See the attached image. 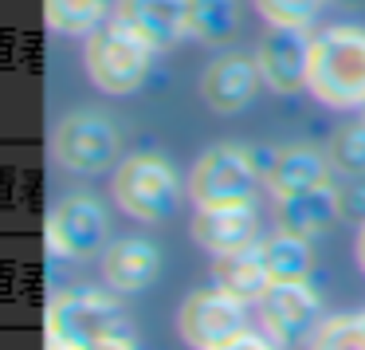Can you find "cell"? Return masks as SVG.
I'll list each match as a JSON object with an SVG mask.
<instances>
[{
	"label": "cell",
	"mask_w": 365,
	"mask_h": 350,
	"mask_svg": "<svg viewBox=\"0 0 365 350\" xmlns=\"http://www.w3.org/2000/svg\"><path fill=\"white\" fill-rule=\"evenodd\" d=\"M307 91L334 111H361L365 103V32L354 24H330L310 44Z\"/></svg>",
	"instance_id": "obj_1"
},
{
	"label": "cell",
	"mask_w": 365,
	"mask_h": 350,
	"mask_svg": "<svg viewBox=\"0 0 365 350\" xmlns=\"http://www.w3.org/2000/svg\"><path fill=\"white\" fill-rule=\"evenodd\" d=\"M153 48L126 28L118 16H106L91 36H83V71L103 95H130L142 87V79L150 75Z\"/></svg>",
	"instance_id": "obj_2"
},
{
	"label": "cell",
	"mask_w": 365,
	"mask_h": 350,
	"mask_svg": "<svg viewBox=\"0 0 365 350\" xmlns=\"http://www.w3.org/2000/svg\"><path fill=\"white\" fill-rule=\"evenodd\" d=\"M122 326H130V319L122 315V307L110 295L91 291V287H71V291H59L48 299V311H43V346L87 350L106 331H122Z\"/></svg>",
	"instance_id": "obj_3"
},
{
	"label": "cell",
	"mask_w": 365,
	"mask_h": 350,
	"mask_svg": "<svg viewBox=\"0 0 365 350\" xmlns=\"http://www.w3.org/2000/svg\"><path fill=\"white\" fill-rule=\"evenodd\" d=\"M110 193H114V205L134 221H165L177 209L181 181H177L173 166L158 154H130L114 169Z\"/></svg>",
	"instance_id": "obj_4"
},
{
	"label": "cell",
	"mask_w": 365,
	"mask_h": 350,
	"mask_svg": "<svg viewBox=\"0 0 365 350\" xmlns=\"http://www.w3.org/2000/svg\"><path fill=\"white\" fill-rule=\"evenodd\" d=\"M259 169H255L252 150L244 146H208L197 158L189 174V197L197 209L205 205H252L255 189H259Z\"/></svg>",
	"instance_id": "obj_5"
},
{
	"label": "cell",
	"mask_w": 365,
	"mask_h": 350,
	"mask_svg": "<svg viewBox=\"0 0 365 350\" xmlns=\"http://www.w3.org/2000/svg\"><path fill=\"white\" fill-rule=\"evenodd\" d=\"M51 154L63 169L79 177L103 174L118 154V134L114 126L95 111H75L67 119H59V126L51 130Z\"/></svg>",
	"instance_id": "obj_6"
},
{
	"label": "cell",
	"mask_w": 365,
	"mask_h": 350,
	"mask_svg": "<svg viewBox=\"0 0 365 350\" xmlns=\"http://www.w3.org/2000/svg\"><path fill=\"white\" fill-rule=\"evenodd\" d=\"M247 303L228 295L224 287H205V291H192L181 303V315H177V331L189 342L192 350H212L220 342L236 339L240 331H247Z\"/></svg>",
	"instance_id": "obj_7"
},
{
	"label": "cell",
	"mask_w": 365,
	"mask_h": 350,
	"mask_svg": "<svg viewBox=\"0 0 365 350\" xmlns=\"http://www.w3.org/2000/svg\"><path fill=\"white\" fill-rule=\"evenodd\" d=\"M310 44L314 36L299 24H271L255 44V67L267 91L275 95H291V91L307 87V71H310Z\"/></svg>",
	"instance_id": "obj_8"
},
{
	"label": "cell",
	"mask_w": 365,
	"mask_h": 350,
	"mask_svg": "<svg viewBox=\"0 0 365 350\" xmlns=\"http://www.w3.org/2000/svg\"><path fill=\"white\" fill-rule=\"evenodd\" d=\"M259 323L279 346H299V342H310V334L318 331V291L307 284V279H294V284H271L267 291L259 295Z\"/></svg>",
	"instance_id": "obj_9"
},
{
	"label": "cell",
	"mask_w": 365,
	"mask_h": 350,
	"mask_svg": "<svg viewBox=\"0 0 365 350\" xmlns=\"http://www.w3.org/2000/svg\"><path fill=\"white\" fill-rule=\"evenodd\" d=\"M43 240H48V252L63 256V260L95 256L106 240V216L98 209V201L87 197V193L63 197L43 221Z\"/></svg>",
	"instance_id": "obj_10"
},
{
	"label": "cell",
	"mask_w": 365,
	"mask_h": 350,
	"mask_svg": "<svg viewBox=\"0 0 365 350\" xmlns=\"http://www.w3.org/2000/svg\"><path fill=\"white\" fill-rule=\"evenodd\" d=\"M252 158H255V169H259L263 185L271 189V197L302 189V185L330 181V166H334L314 146H275V150L259 146V150H252Z\"/></svg>",
	"instance_id": "obj_11"
},
{
	"label": "cell",
	"mask_w": 365,
	"mask_h": 350,
	"mask_svg": "<svg viewBox=\"0 0 365 350\" xmlns=\"http://www.w3.org/2000/svg\"><path fill=\"white\" fill-rule=\"evenodd\" d=\"M341 216V193L330 181L302 185V189L279 193L275 197V221L279 229L294 232V236H322L326 229H334Z\"/></svg>",
	"instance_id": "obj_12"
},
{
	"label": "cell",
	"mask_w": 365,
	"mask_h": 350,
	"mask_svg": "<svg viewBox=\"0 0 365 350\" xmlns=\"http://www.w3.org/2000/svg\"><path fill=\"white\" fill-rule=\"evenodd\" d=\"M114 16L153 51H169L189 36V0H114Z\"/></svg>",
	"instance_id": "obj_13"
},
{
	"label": "cell",
	"mask_w": 365,
	"mask_h": 350,
	"mask_svg": "<svg viewBox=\"0 0 365 350\" xmlns=\"http://www.w3.org/2000/svg\"><path fill=\"white\" fill-rule=\"evenodd\" d=\"M259 67H255L252 56H240V51H228V56L212 59L200 75V95L212 106L216 114H236L244 111L247 103L259 91Z\"/></svg>",
	"instance_id": "obj_14"
},
{
	"label": "cell",
	"mask_w": 365,
	"mask_h": 350,
	"mask_svg": "<svg viewBox=\"0 0 365 350\" xmlns=\"http://www.w3.org/2000/svg\"><path fill=\"white\" fill-rule=\"evenodd\" d=\"M192 240L212 256L255 244V205H205V209H197V216H192Z\"/></svg>",
	"instance_id": "obj_15"
},
{
	"label": "cell",
	"mask_w": 365,
	"mask_h": 350,
	"mask_svg": "<svg viewBox=\"0 0 365 350\" xmlns=\"http://www.w3.org/2000/svg\"><path fill=\"white\" fill-rule=\"evenodd\" d=\"M212 279H216V287H224L236 299L259 303V295L271 287L263 244H244V248H232L224 256H212Z\"/></svg>",
	"instance_id": "obj_16"
},
{
	"label": "cell",
	"mask_w": 365,
	"mask_h": 350,
	"mask_svg": "<svg viewBox=\"0 0 365 350\" xmlns=\"http://www.w3.org/2000/svg\"><path fill=\"white\" fill-rule=\"evenodd\" d=\"M103 279L118 291H142L158 271V248L142 236H122L103 248Z\"/></svg>",
	"instance_id": "obj_17"
},
{
	"label": "cell",
	"mask_w": 365,
	"mask_h": 350,
	"mask_svg": "<svg viewBox=\"0 0 365 350\" xmlns=\"http://www.w3.org/2000/svg\"><path fill=\"white\" fill-rule=\"evenodd\" d=\"M263 256H267L271 284H294V279L310 276V240L294 236L287 229H275L263 240Z\"/></svg>",
	"instance_id": "obj_18"
},
{
	"label": "cell",
	"mask_w": 365,
	"mask_h": 350,
	"mask_svg": "<svg viewBox=\"0 0 365 350\" xmlns=\"http://www.w3.org/2000/svg\"><path fill=\"white\" fill-rule=\"evenodd\" d=\"M240 9L236 0H189V36L200 44H228L236 36Z\"/></svg>",
	"instance_id": "obj_19"
},
{
	"label": "cell",
	"mask_w": 365,
	"mask_h": 350,
	"mask_svg": "<svg viewBox=\"0 0 365 350\" xmlns=\"http://www.w3.org/2000/svg\"><path fill=\"white\" fill-rule=\"evenodd\" d=\"M110 0H43V20L59 36H91L106 20Z\"/></svg>",
	"instance_id": "obj_20"
},
{
	"label": "cell",
	"mask_w": 365,
	"mask_h": 350,
	"mask_svg": "<svg viewBox=\"0 0 365 350\" xmlns=\"http://www.w3.org/2000/svg\"><path fill=\"white\" fill-rule=\"evenodd\" d=\"M307 350H365V311L357 315H330L310 334Z\"/></svg>",
	"instance_id": "obj_21"
},
{
	"label": "cell",
	"mask_w": 365,
	"mask_h": 350,
	"mask_svg": "<svg viewBox=\"0 0 365 350\" xmlns=\"http://www.w3.org/2000/svg\"><path fill=\"white\" fill-rule=\"evenodd\" d=\"M330 161L334 169H341L346 177H361L365 174V119L341 126L338 134L330 138Z\"/></svg>",
	"instance_id": "obj_22"
},
{
	"label": "cell",
	"mask_w": 365,
	"mask_h": 350,
	"mask_svg": "<svg viewBox=\"0 0 365 350\" xmlns=\"http://www.w3.org/2000/svg\"><path fill=\"white\" fill-rule=\"evenodd\" d=\"M252 9L259 12L267 24H299L307 28L318 16L322 0H252Z\"/></svg>",
	"instance_id": "obj_23"
},
{
	"label": "cell",
	"mask_w": 365,
	"mask_h": 350,
	"mask_svg": "<svg viewBox=\"0 0 365 350\" xmlns=\"http://www.w3.org/2000/svg\"><path fill=\"white\" fill-rule=\"evenodd\" d=\"M212 350H283L271 334H259V331H240L236 339H228V342H220V346H212Z\"/></svg>",
	"instance_id": "obj_24"
},
{
	"label": "cell",
	"mask_w": 365,
	"mask_h": 350,
	"mask_svg": "<svg viewBox=\"0 0 365 350\" xmlns=\"http://www.w3.org/2000/svg\"><path fill=\"white\" fill-rule=\"evenodd\" d=\"M87 350H138V342H134V331L122 326V331H106L103 339H95Z\"/></svg>",
	"instance_id": "obj_25"
},
{
	"label": "cell",
	"mask_w": 365,
	"mask_h": 350,
	"mask_svg": "<svg viewBox=\"0 0 365 350\" xmlns=\"http://www.w3.org/2000/svg\"><path fill=\"white\" fill-rule=\"evenodd\" d=\"M357 264H361V271H365V221H361V229H357Z\"/></svg>",
	"instance_id": "obj_26"
},
{
	"label": "cell",
	"mask_w": 365,
	"mask_h": 350,
	"mask_svg": "<svg viewBox=\"0 0 365 350\" xmlns=\"http://www.w3.org/2000/svg\"><path fill=\"white\" fill-rule=\"evenodd\" d=\"M361 119H365V103H361Z\"/></svg>",
	"instance_id": "obj_27"
}]
</instances>
